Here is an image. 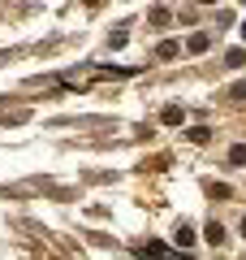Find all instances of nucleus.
<instances>
[{
	"instance_id": "obj_3",
	"label": "nucleus",
	"mask_w": 246,
	"mask_h": 260,
	"mask_svg": "<svg viewBox=\"0 0 246 260\" xmlns=\"http://www.w3.org/2000/svg\"><path fill=\"white\" fill-rule=\"evenodd\" d=\"M229 160H233V165H242V160H246V148H242V143H237V148L229 152Z\"/></svg>"
},
{
	"instance_id": "obj_4",
	"label": "nucleus",
	"mask_w": 246,
	"mask_h": 260,
	"mask_svg": "<svg viewBox=\"0 0 246 260\" xmlns=\"http://www.w3.org/2000/svg\"><path fill=\"white\" fill-rule=\"evenodd\" d=\"M242 39H246V26H242Z\"/></svg>"
},
{
	"instance_id": "obj_1",
	"label": "nucleus",
	"mask_w": 246,
	"mask_h": 260,
	"mask_svg": "<svg viewBox=\"0 0 246 260\" xmlns=\"http://www.w3.org/2000/svg\"><path fill=\"white\" fill-rule=\"evenodd\" d=\"M143 256H147V260H190V256H182V251H169L164 243H147Z\"/></svg>"
},
{
	"instance_id": "obj_2",
	"label": "nucleus",
	"mask_w": 246,
	"mask_h": 260,
	"mask_svg": "<svg viewBox=\"0 0 246 260\" xmlns=\"http://www.w3.org/2000/svg\"><path fill=\"white\" fill-rule=\"evenodd\" d=\"M173 239H177V243H182V247H190V243H194V230H190V225H186V221H182V225H177V234H173Z\"/></svg>"
}]
</instances>
